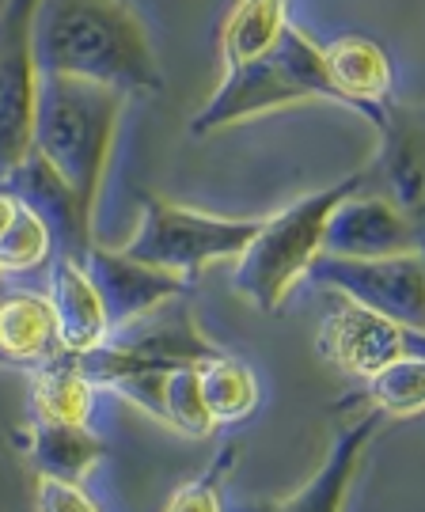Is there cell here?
I'll return each mask as SVG.
<instances>
[{
    "mask_svg": "<svg viewBox=\"0 0 425 512\" xmlns=\"http://www.w3.org/2000/svg\"><path fill=\"white\" fill-rule=\"evenodd\" d=\"M35 57L42 76H76L122 95L164 88L152 35L130 0H42Z\"/></svg>",
    "mask_w": 425,
    "mask_h": 512,
    "instance_id": "1",
    "label": "cell"
},
{
    "mask_svg": "<svg viewBox=\"0 0 425 512\" xmlns=\"http://www.w3.org/2000/svg\"><path fill=\"white\" fill-rule=\"evenodd\" d=\"M122 110L126 95L103 84H88L76 76H42L38 84L31 148L73 186L88 213H95L111 167Z\"/></svg>",
    "mask_w": 425,
    "mask_h": 512,
    "instance_id": "2",
    "label": "cell"
},
{
    "mask_svg": "<svg viewBox=\"0 0 425 512\" xmlns=\"http://www.w3.org/2000/svg\"><path fill=\"white\" fill-rule=\"evenodd\" d=\"M365 183H369V171H353L334 186L304 194L270 220H262L259 236L236 258L232 289L247 296L266 315L281 311L296 285L308 277L312 262L323 255V236H327L331 213Z\"/></svg>",
    "mask_w": 425,
    "mask_h": 512,
    "instance_id": "3",
    "label": "cell"
},
{
    "mask_svg": "<svg viewBox=\"0 0 425 512\" xmlns=\"http://www.w3.org/2000/svg\"><path fill=\"white\" fill-rule=\"evenodd\" d=\"M315 99L338 103L327 61H323V46H315L312 38L289 23L281 42L266 57L224 69L221 88L190 118V133L209 137L217 129L236 126V122H251V118H262L270 110L315 103Z\"/></svg>",
    "mask_w": 425,
    "mask_h": 512,
    "instance_id": "4",
    "label": "cell"
},
{
    "mask_svg": "<svg viewBox=\"0 0 425 512\" xmlns=\"http://www.w3.org/2000/svg\"><path fill=\"white\" fill-rule=\"evenodd\" d=\"M259 228V217H213L164 198H145L141 220L133 236L122 243V251L194 285L205 266L228 258L236 262L251 247V239L259 236Z\"/></svg>",
    "mask_w": 425,
    "mask_h": 512,
    "instance_id": "5",
    "label": "cell"
},
{
    "mask_svg": "<svg viewBox=\"0 0 425 512\" xmlns=\"http://www.w3.org/2000/svg\"><path fill=\"white\" fill-rule=\"evenodd\" d=\"M221 357V349L205 338L202 323L186 296H175L160 308L137 315L130 323L111 330V338L99 349L76 357L84 376L103 387L118 372L133 368H202L205 361Z\"/></svg>",
    "mask_w": 425,
    "mask_h": 512,
    "instance_id": "6",
    "label": "cell"
},
{
    "mask_svg": "<svg viewBox=\"0 0 425 512\" xmlns=\"http://www.w3.org/2000/svg\"><path fill=\"white\" fill-rule=\"evenodd\" d=\"M42 0L0 4V175L31 156L42 69L35 57V16Z\"/></svg>",
    "mask_w": 425,
    "mask_h": 512,
    "instance_id": "7",
    "label": "cell"
},
{
    "mask_svg": "<svg viewBox=\"0 0 425 512\" xmlns=\"http://www.w3.org/2000/svg\"><path fill=\"white\" fill-rule=\"evenodd\" d=\"M308 277L357 308L407 327H425V258L418 251L391 258H338L323 251Z\"/></svg>",
    "mask_w": 425,
    "mask_h": 512,
    "instance_id": "8",
    "label": "cell"
},
{
    "mask_svg": "<svg viewBox=\"0 0 425 512\" xmlns=\"http://www.w3.org/2000/svg\"><path fill=\"white\" fill-rule=\"evenodd\" d=\"M319 357L338 365L342 372H353L369 380L372 372L407 361V357H425V327H407L388 315H376L357 304L334 308L323 327H319Z\"/></svg>",
    "mask_w": 425,
    "mask_h": 512,
    "instance_id": "9",
    "label": "cell"
},
{
    "mask_svg": "<svg viewBox=\"0 0 425 512\" xmlns=\"http://www.w3.org/2000/svg\"><path fill=\"white\" fill-rule=\"evenodd\" d=\"M0 186H4L19 205H27V209L50 228L57 255H69L84 262V255L92 251V243H95L92 239L95 213L84 209V202L73 194V186L65 183L54 167L38 156L35 148H31V156L19 160L8 175H0Z\"/></svg>",
    "mask_w": 425,
    "mask_h": 512,
    "instance_id": "10",
    "label": "cell"
},
{
    "mask_svg": "<svg viewBox=\"0 0 425 512\" xmlns=\"http://www.w3.org/2000/svg\"><path fill=\"white\" fill-rule=\"evenodd\" d=\"M84 270H88L95 293L107 308L111 330L145 315V311L160 308L175 296L190 293V281L167 274V270H156V266H145V262L126 255L122 247L92 243V251L84 255Z\"/></svg>",
    "mask_w": 425,
    "mask_h": 512,
    "instance_id": "11",
    "label": "cell"
},
{
    "mask_svg": "<svg viewBox=\"0 0 425 512\" xmlns=\"http://www.w3.org/2000/svg\"><path fill=\"white\" fill-rule=\"evenodd\" d=\"M323 251L338 258H391L418 251L414 220L380 194H350L327 220Z\"/></svg>",
    "mask_w": 425,
    "mask_h": 512,
    "instance_id": "12",
    "label": "cell"
},
{
    "mask_svg": "<svg viewBox=\"0 0 425 512\" xmlns=\"http://www.w3.org/2000/svg\"><path fill=\"white\" fill-rule=\"evenodd\" d=\"M103 387L190 440H202L217 429L202 403L198 368H133L111 376Z\"/></svg>",
    "mask_w": 425,
    "mask_h": 512,
    "instance_id": "13",
    "label": "cell"
},
{
    "mask_svg": "<svg viewBox=\"0 0 425 512\" xmlns=\"http://www.w3.org/2000/svg\"><path fill=\"white\" fill-rule=\"evenodd\" d=\"M323 61L338 103L384 133L391 126V61L384 46L365 35H342L323 46Z\"/></svg>",
    "mask_w": 425,
    "mask_h": 512,
    "instance_id": "14",
    "label": "cell"
},
{
    "mask_svg": "<svg viewBox=\"0 0 425 512\" xmlns=\"http://www.w3.org/2000/svg\"><path fill=\"white\" fill-rule=\"evenodd\" d=\"M384 421L388 418L376 406L361 410L346 429H338V437L323 452V463L315 467V475L296 494L281 497L274 505H262L259 512H342L353 478H357V467H361V459H365L372 437Z\"/></svg>",
    "mask_w": 425,
    "mask_h": 512,
    "instance_id": "15",
    "label": "cell"
},
{
    "mask_svg": "<svg viewBox=\"0 0 425 512\" xmlns=\"http://www.w3.org/2000/svg\"><path fill=\"white\" fill-rule=\"evenodd\" d=\"M50 304H54L57 338L69 357H84L111 338V319L95 293L92 277L80 258L57 255L50 266Z\"/></svg>",
    "mask_w": 425,
    "mask_h": 512,
    "instance_id": "16",
    "label": "cell"
},
{
    "mask_svg": "<svg viewBox=\"0 0 425 512\" xmlns=\"http://www.w3.org/2000/svg\"><path fill=\"white\" fill-rule=\"evenodd\" d=\"M65 349L57 338V319L50 296L0 289V365L35 368L57 361Z\"/></svg>",
    "mask_w": 425,
    "mask_h": 512,
    "instance_id": "17",
    "label": "cell"
},
{
    "mask_svg": "<svg viewBox=\"0 0 425 512\" xmlns=\"http://www.w3.org/2000/svg\"><path fill=\"white\" fill-rule=\"evenodd\" d=\"M27 456L38 475L61 482H88L99 459L107 456V444L95 437L88 425H61V421H35L27 425Z\"/></svg>",
    "mask_w": 425,
    "mask_h": 512,
    "instance_id": "18",
    "label": "cell"
},
{
    "mask_svg": "<svg viewBox=\"0 0 425 512\" xmlns=\"http://www.w3.org/2000/svg\"><path fill=\"white\" fill-rule=\"evenodd\" d=\"M99 387L84 376L76 357L61 353L57 361L31 372V418L61 421V425H88Z\"/></svg>",
    "mask_w": 425,
    "mask_h": 512,
    "instance_id": "19",
    "label": "cell"
},
{
    "mask_svg": "<svg viewBox=\"0 0 425 512\" xmlns=\"http://www.w3.org/2000/svg\"><path fill=\"white\" fill-rule=\"evenodd\" d=\"M289 27L285 0H240L221 31V61L224 69H236L247 61H259L281 42Z\"/></svg>",
    "mask_w": 425,
    "mask_h": 512,
    "instance_id": "20",
    "label": "cell"
},
{
    "mask_svg": "<svg viewBox=\"0 0 425 512\" xmlns=\"http://www.w3.org/2000/svg\"><path fill=\"white\" fill-rule=\"evenodd\" d=\"M198 380H202V403L213 425H240L255 414V406L262 399L259 376L243 361H232V357L205 361L198 368Z\"/></svg>",
    "mask_w": 425,
    "mask_h": 512,
    "instance_id": "21",
    "label": "cell"
},
{
    "mask_svg": "<svg viewBox=\"0 0 425 512\" xmlns=\"http://www.w3.org/2000/svg\"><path fill=\"white\" fill-rule=\"evenodd\" d=\"M361 403L376 406L384 418H414L425 410V357H407L372 372Z\"/></svg>",
    "mask_w": 425,
    "mask_h": 512,
    "instance_id": "22",
    "label": "cell"
},
{
    "mask_svg": "<svg viewBox=\"0 0 425 512\" xmlns=\"http://www.w3.org/2000/svg\"><path fill=\"white\" fill-rule=\"evenodd\" d=\"M54 251V236L42 220L19 205L16 220L8 224V232L0 236V274H27V270H38Z\"/></svg>",
    "mask_w": 425,
    "mask_h": 512,
    "instance_id": "23",
    "label": "cell"
},
{
    "mask_svg": "<svg viewBox=\"0 0 425 512\" xmlns=\"http://www.w3.org/2000/svg\"><path fill=\"white\" fill-rule=\"evenodd\" d=\"M240 452H243L240 440L224 444L202 475L190 478L186 486H179V490L171 494L164 512H224V482H228V475H232V467H236Z\"/></svg>",
    "mask_w": 425,
    "mask_h": 512,
    "instance_id": "24",
    "label": "cell"
},
{
    "mask_svg": "<svg viewBox=\"0 0 425 512\" xmlns=\"http://www.w3.org/2000/svg\"><path fill=\"white\" fill-rule=\"evenodd\" d=\"M35 509L38 512H103L80 482H61V478H46V475H38V482H35Z\"/></svg>",
    "mask_w": 425,
    "mask_h": 512,
    "instance_id": "25",
    "label": "cell"
},
{
    "mask_svg": "<svg viewBox=\"0 0 425 512\" xmlns=\"http://www.w3.org/2000/svg\"><path fill=\"white\" fill-rule=\"evenodd\" d=\"M16 213H19V202L4 190V186H0V236L8 232V224L16 220Z\"/></svg>",
    "mask_w": 425,
    "mask_h": 512,
    "instance_id": "26",
    "label": "cell"
},
{
    "mask_svg": "<svg viewBox=\"0 0 425 512\" xmlns=\"http://www.w3.org/2000/svg\"><path fill=\"white\" fill-rule=\"evenodd\" d=\"M0 281H4V274H0Z\"/></svg>",
    "mask_w": 425,
    "mask_h": 512,
    "instance_id": "27",
    "label": "cell"
}]
</instances>
